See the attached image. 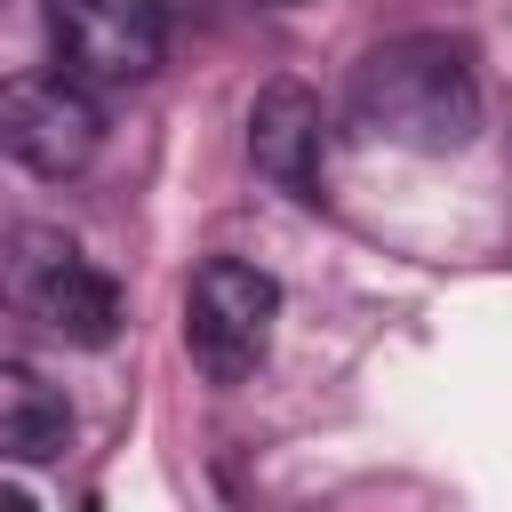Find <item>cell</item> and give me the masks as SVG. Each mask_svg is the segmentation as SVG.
Returning a JSON list of instances; mask_svg holds the SVG:
<instances>
[{
	"label": "cell",
	"mask_w": 512,
	"mask_h": 512,
	"mask_svg": "<svg viewBox=\"0 0 512 512\" xmlns=\"http://www.w3.org/2000/svg\"><path fill=\"white\" fill-rule=\"evenodd\" d=\"M352 128L400 152H464L480 136V72L448 32H400L352 64Z\"/></svg>",
	"instance_id": "6da1fadb"
},
{
	"label": "cell",
	"mask_w": 512,
	"mask_h": 512,
	"mask_svg": "<svg viewBox=\"0 0 512 512\" xmlns=\"http://www.w3.org/2000/svg\"><path fill=\"white\" fill-rule=\"evenodd\" d=\"M272 320H280V280L264 264H240V256H208L184 288V344L192 360L216 376V384H240L256 376L264 344H272Z\"/></svg>",
	"instance_id": "7a4b0ae2"
},
{
	"label": "cell",
	"mask_w": 512,
	"mask_h": 512,
	"mask_svg": "<svg viewBox=\"0 0 512 512\" xmlns=\"http://www.w3.org/2000/svg\"><path fill=\"white\" fill-rule=\"evenodd\" d=\"M8 280H16V304H24L48 336L88 344V352L120 336V288H112V272H96L64 232H16Z\"/></svg>",
	"instance_id": "3957f363"
},
{
	"label": "cell",
	"mask_w": 512,
	"mask_h": 512,
	"mask_svg": "<svg viewBox=\"0 0 512 512\" xmlns=\"http://www.w3.org/2000/svg\"><path fill=\"white\" fill-rule=\"evenodd\" d=\"M48 56L80 88H136L160 72L152 0H48Z\"/></svg>",
	"instance_id": "277c9868"
},
{
	"label": "cell",
	"mask_w": 512,
	"mask_h": 512,
	"mask_svg": "<svg viewBox=\"0 0 512 512\" xmlns=\"http://www.w3.org/2000/svg\"><path fill=\"white\" fill-rule=\"evenodd\" d=\"M0 144H8L16 168L48 176V184L80 176V168L96 160V144H104L96 88H80V80H64V72H24V80H8V96H0Z\"/></svg>",
	"instance_id": "5b68a950"
},
{
	"label": "cell",
	"mask_w": 512,
	"mask_h": 512,
	"mask_svg": "<svg viewBox=\"0 0 512 512\" xmlns=\"http://www.w3.org/2000/svg\"><path fill=\"white\" fill-rule=\"evenodd\" d=\"M320 128H328L320 96L304 80H272L248 104V160H256V176H272L296 200H320Z\"/></svg>",
	"instance_id": "8992f818"
},
{
	"label": "cell",
	"mask_w": 512,
	"mask_h": 512,
	"mask_svg": "<svg viewBox=\"0 0 512 512\" xmlns=\"http://www.w3.org/2000/svg\"><path fill=\"white\" fill-rule=\"evenodd\" d=\"M64 440H72L64 392H56L40 368L8 360V368H0V448H8L16 464H48V456H64Z\"/></svg>",
	"instance_id": "52a82bcc"
}]
</instances>
